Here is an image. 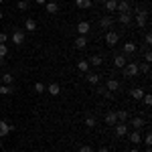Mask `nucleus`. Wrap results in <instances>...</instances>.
Here are the masks:
<instances>
[{
  "mask_svg": "<svg viewBox=\"0 0 152 152\" xmlns=\"http://www.w3.org/2000/svg\"><path fill=\"white\" fill-rule=\"evenodd\" d=\"M120 23L124 24V26H128L132 23V14L130 12H120Z\"/></svg>",
  "mask_w": 152,
  "mask_h": 152,
  "instance_id": "nucleus-15",
  "label": "nucleus"
},
{
  "mask_svg": "<svg viewBox=\"0 0 152 152\" xmlns=\"http://www.w3.org/2000/svg\"><path fill=\"white\" fill-rule=\"evenodd\" d=\"M2 2H4V0H0V4H2Z\"/></svg>",
  "mask_w": 152,
  "mask_h": 152,
  "instance_id": "nucleus-47",
  "label": "nucleus"
},
{
  "mask_svg": "<svg viewBox=\"0 0 152 152\" xmlns=\"http://www.w3.org/2000/svg\"><path fill=\"white\" fill-rule=\"evenodd\" d=\"M116 118L120 120V122H126V120H128V110H120V112H116Z\"/></svg>",
  "mask_w": 152,
  "mask_h": 152,
  "instance_id": "nucleus-24",
  "label": "nucleus"
},
{
  "mask_svg": "<svg viewBox=\"0 0 152 152\" xmlns=\"http://www.w3.org/2000/svg\"><path fill=\"white\" fill-rule=\"evenodd\" d=\"M148 69H150V63H144V65H142V71H144V73H148Z\"/></svg>",
  "mask_w": 152,
  "mask_h": 152,
  "instance_id": "nucleus-40",
  "label": "nucleus"
},
{
  "mask_svg": "<svg viewBox=\"0 0 152 152\" xmlns=\"http://www.w3.org/2000/svg\"><path fill=\"white\" fill-rule=\"evenodd\" d=\"M85 45H87V39L83 35H79L77 39H75V49H85Z\"/></svg>",
  "mask_w": 152,
  "mask_h": 152,
  "instance_id": "nucleus-20",
  "label": "nucleus"
},
{
  "mask_svg": "<svg viewBox=\"0 0 152 152\" xmlns=\"http://www.w3.org/2000/svg\"><path fill=\"white\" fill-rule=\"evenodd\" d=\"M24 28H26L28 33H33V31H37V23L33 18H26V20H24Z\"/></svg>",
  "mask_w": 152,
  "mask_h": 152,
  "instance_id": "nucleus-21",
  "label": "nucleus"
},
{
  "mask_svg": "<svg viewBox=\"0 0 152 152\" xmlns=\"http://www.w3.org/2000/svg\"><path fill=\"white\" fill-rule=\"evenodd\" d=\"M105 89H107V91H118V89H120V81L114 79V77H110V79H107V85H105Z\"/></svg>",
  "mask_w": 152,
  "mask_h": 152,
  "instance_id": "nucleus-7",
  "label": "nucleus"
},
{
  "mask_svg": "<svg viewBox=\"0 0 152 152\" xmlns=\"http://www.w3.org/2000/svg\"><path fill=\"white\" fill-rule=\"evenodd\" d=\"M142 99H144V104H146V105H150V104H152V95H148V94L142 95Z\"/></svg>",
  "mask_w": 152,
  "mask_h": 152,
  "instance_id": "nucleus-33",
  "label": "nucleus"
},
{
  "mask_svg": "<svg viewBox=\"0 0 152 152\" xmlns=\"http://www.w3.org/2000/svg\"><path fill=\"white\" fill-rule=\"evenodd\" d=\"M45 89H47V87H45V85H43L41 81H37V83H35V91H37V94H45Z\"/></svg>",
  "mask_w": 152,
  "mask_h": 152,
  "instance_id": "nucleus-30",
  "label": "nucleus"
},
{
  "mask_svg": "<svg viewBox=\"0 0 152 152\" xmlns=\"http://www.w3.org/2000/svg\"><path fill=\"white\" fill-rule=\"evenodd\" d=\"M2 16H4V12H2V10H0V18H2Z\"/></svg>",
  "mask_w": 152,
  "mask_h": 152,
  "instance_id": "nucleus-46",
  "label": "nucleus"
},
{
  "mask_svg": "<svg viewBox=\"0 0 152 152\" xmlns=\"http://www.w3.org/2000/svg\"><path fill=\"white\" fill-rule=\"evenodd\" d=\"M75 31L79 33V35H89V31H91V24L87 23V20H81V23H77V26H75Z\"/></svg>",
  "mask_w": 152,
  "mask_h": 152,
  "instance_id": "nucleus-3",
  "label": "nucleus"
},
{
  "mask_svg": "<svg viewBox=\"0 0 152 152\" xmlns=\"http://www.w3.org/2000/svg\"><path fill=\"white\" fill-rule=\"evenodd\" d=\"M87 63H89V65H94V67H99V65H102L104 61H102V57H99V55H94V57L89 59Z\"/></svg>",
  "mask_w": 152,
  "mask_h": 152,
  "instance_id": "nucleus-23",
  "label": "nucleus"
},
{
  "mask_svg": "<svg viewBox=\"0 0 152 152\" xmlns=\"http://www.w3.org/2000/svg\"><path fill=\"white\" fill-rule=\"evenodd\" d=\"M130 152H140V150H138V148H132V150H130Z\"/></svg>",
  "mask_w": 152,
  "mask_h": 152,
  "instance_id": "nucleus-45",
  "label": "nucleus"
},
{
  "mask_svg": "<svg viewBox=\"0 0 152 152\" xmlns=\"http://www.w3.org/2000/svg\"><path fill=\"white\" fill-rule=\"evenodd\" d=\"M18 10H28V0H18Z\"/></svg>",
  "mask_w": 152,
  "mask_h": 152,
  "instance_id": "nucleus-29",
  "label": "nucleus"
},
{
  "mask_svg": "<svg viewBox=\"0 0 152 152\" xmlns=\"http://www.w3.org/2000/svg\"><path fill=\"white\" fill-rule=\"evenodd\" d=\"M99 24H102V28H112V26H114V18L107 14V16H104V18L99 20Z\"/></svg>",
  "mask_w": 152,
  "mask_h": 152,
  "instance_id": "nucleus-12",
  "label": "nucleus"
},
{
  "mask_svg": "<svg viewBox=\"0 0 152 152\" xmlns=\"http://www.w3.org/2000/svg\"><path fill=\"white\" fill-rule=\"evenodd\" d=\"M144 144H146V146H150V144H152V136H150V134L144 136Z\"/></svg>",
  "mask_w": 152,
  "mask_h": 152,
  "instance_id": "nucleus-34",
  "label": "nucleus"
},
{
  "mask_svg": "<svg viewBox=\"0 0 152 152\" xmlns=\"http://www.w3.org/2000/svg\"><path fill=\"white\" fill-rule=\"evenodd\" d=\"M105 124H107V126H116L118 124L116 112H107V114H105Z\"/></svg>",
  "mask_w": 152,
  "mask_h": 152,
  "instance_id": "nucleus-10",
  "label": "nucleus"
},
{
  "mask_svg": "<svg viewBox=\"0 0 152 152\" xmlns=\"http://www.w3.org/2000/svg\"><path fill=\"white\" fill-rule=\"evenodd\" d=\"M116 10H120V12H130V2H128V0H120V2H118V6H116Z\"/></svg>",
  "mask_w": 152,
  "mask_h": 152,
  "instance_id": "nucleus-17",
  "label": "nucleus"
},
{
  "mask_svg": "<svg viewBox=\"0 0 152 152\" xmlns=\"http://www.w3.org/2000/svg\"><path fill=\"white\" fill-rule=\"evenodd\" d=\"M114 65H116L118 69H124V65H126V55H116V57H114Z\"/></svg>",
  "mask_w": 152,
  "mask_h": 152,
  "instance_id": "nucleus-11",
  "label": "nucleus"
},
{
  "mask_svg": "<svg viewBox=\"0 0 152 152\" xmlns=\"http://www.w3.org/2000/svg\"><path fill=\"white\" fill-rule=\"evenodd\" d=\"M77 69L79 71H89V63H87V61H79V63H77Z\"/></svg>",
  "mask_w": 152,
  "mask_h": 152,
  "instance_id": "nucleus-28",
  "label": "nucleus"
},
{
  "mask_svg": "<svg viewBox=\"0 0 152 152\" xmlns=\"http://www.w3.org/2000/svg\"><path fill=\"white\" fill-rule=\"evenodd\" d=\"M85 126L87 128H95V118H87L85 120Z\"/></svg>",
  "mask_w": 152,
  "mask_h": 152,
  "instance_id": "nucleus-31",
  "label": "nucleus"
},
{
  "mask_svg": "<svg viewBox=\"0 0 152 152\" xmlns=\"http://www.w3.org/2000/svg\"><path fill=\"white\" fill-rule=\"evenodd\" d=\"M12 130H14V126H10L8 122H4V120H0V138L2 136H6V134H10Z\"/></svg>",
  "mask_w": 152,
  "mask_h": 152,
  "instance_id": "nucleus-4",
  "label": "nucleus"
},
{
  "mask_svg": "<svg viewBox=\"0 0 152 152\" xmlns=\"http://www.w3.org/2000/svg\"><path fill=\"white\" fill-rule=\"evenodd\" d=\"M23 43H24V33L23 31H14V33H12V45L18 47V45H23Z\"/></svg>",
  "mask_w": 152,
  "mask_h": 152,
  "instance_id": "nucleus-5",
  "label": "nucleus"
},
{
  "mask_svg": "<svg viewBox=\"0 0 152 152\" xmlns=\"http://www.w3.org/2000/svg\"><path fill=\"white\" fill-rule=\"evenodd\" d=\"M12 81H14V77H12L10 73H4V75H2V83H4V85H12Z\"/></svg>",
  "mask_w": 152,
  "mask_h": 152,
  "instance_id": "nucleus-26",
  "label": "nucleus"
},
{
  "mask_svg": "<svg viewBox=\"0 0 152 152\" xmlns=\"http://www.w3.org/2000/svg\"><path fill=\"white\" fill-rule=\"evenodd\" d=\"M99 152H107V146H102V148H99Z\"/></svg>",
  "mask_w": 152,
  "mask_h": 152,
  "instance_id": "nucleus-43",
  "label": "nucleus"
},
{
  "mask_svg": "<svg viewBox=\"0 0 152 152\" xmlns=\"http://www.w3.org/2000/svg\"><path fill=\"white\" fill-rule=\"evenodd\" d=\"M35 2H37V4H47L49 0H35Z\"/></svg>",
  "mask_w": 152,
  "mask_h": 152,
  "instance_id": "nucleus-42",
  "label": "nucleus"
},
{
  "mask_svg": "<svg viewBox=\"0 0 152 152\" xmlns=\"http://www.w3.org/2000/svg\"><path fill=\"white\" fill-rule=\"evenodd\" d=\"M146 94L142 87H134V89H130V95H132V99H142V95Z\"/></svg>",
  "mask_w": 152,
  "mask_h": 152,
  "instance_id": "nucleus-13",
  "label": "nucleus"
},
{
  "mask_svg": "<svg viewBox=\"0 0 152 152\" xmlns=\"http://www.w3.org/2000/svg\"><path fill=\"white\" fill-rule=\"evenodd\" d=\"M138 73H140V67H138L136 63H126V65H124V75H126V77H136Z\"/></svg>",
  "mask_w": 152,
  "mask_h": 152,
  "instance_id": "nucleus-1",
  "label": "nucleus"
},
{
  "mask_svg": "<svg viewBox=\"0 0 152 152\" xmlns=\"http://www.w3.org/2000/svg\"><path fill=\"white\" fill-rule=\"evenodd\" d=\"M47 91H49L51 95H55V97H57V95L61 94V85H59L57 81H53V83H51V85L47 87Z\"/></svg>",
  "mask_w": 152,
  "mask_h": 152,
  "instance_id": "nucleus-9",
  "label": "nucleus"
},
{
  "mask_svg": "<svg viewBox=\"0 0 152 152\" xmlns=\"http://www.w3.org/2000/svg\"><path fill=\"white\" fill-rule=\"evenodd\" d=\"M79 152H94V150H91V146H81Z\"/></svg>",
  "mask_w": 152,
  "mask_h": 152,
  "instance_id": "nucleus-39",
  "label": "nucleus"
},
{
  "mask_svg": "<svg viewBox=\"0 0 152 152\" xmlns=\"http://www.w3.org/2000/svg\"><path fill=\"white\" fill-rule=\"evenodd\" d=\"M144 124H146V122H144L142 118H134V120H132V126H134L136 130H140L142 126H144Z\"/></svg>",
  "mask_w": 152,
  "mask_h": 152,
  "instance_id": "nucleus-25",
  "label": "nucleus"
},
{
  "mask_svg": "<svg viewBox=\"0 0 152 152\" xmlns=\"http://www.w3.org/2000/svg\"><path fill=\"white\" fill-rule=\"evenodd\" d=\"M6 53H8V47L0 43V57H6Z\"/></svg>",
  "mask_w": 152,
  "mask_h": 152,
  "instance_id": "nucleus-32",
  "label": "nucleus"
},
{
  "mask_svg": "<svg viewBox=\"0 0 152 152\" xmlns=\"http://www.w3.org/2000/svg\"><path fill=\"white\" fill-rule=\"evenodd\" d=\"M116 134H118V136H126V134H128V126H126V122L116 124Z\"/></svg>",
  "mask_w": 152,
  "mask_h": 152,
  "instance_id": "nucleus-16",
  "label": "nucleus"
},
{
  "mask_svg": "<svg viewBox=\"0 0 152 152\" xmlns=\"http://www.w3.org/2000/svg\"><path fill=\"white\" fill-rule=\"evenodd\" d=\"M75 6H77V8H81V6H83V0H75Z\"/></svg>",
  "mask_w": 152,
  "mask_h": 152,
  "instance_id": "nucleus-41",
  "label": "nucleus"
},
{
  "mask_svg": "<svg viewBox=\"0 0 152 152\" xmlns=\"http://www.w3.org/2000/svg\"><path fill=\"white\" fill-rule=\"evenodd\" d=\"M146 16H148V12H146V10H138V14H136V23H138L140 28L146 26Z\"/></svg>",
  "mask_w": 152,
  "mask_h": 152,
  "instance_id": "nucleus-6",
  "label": "nucleus"
},
{
  "mask_svg": "<svg viewBox=\"0 0 152 152\" xmlns=\"http://www.w3.org/2000/svg\"><path fill=\"white\" fill-rule=\"evenodd\" d=\"M130 142H132V144H140V142H142L140 130H134V132H132V134H130Z\"/></svg>",
  "mask_w": 152,
  "mask_h": 152,
  "instance_id": "nucleus-18",
  "label": "nucleus"
},
{
  "mask_svg": "<svg viewBox=\"0 0 152 152\" xmlns=\"http://www.w3.org/2000/svg\"><path fill=\"white\" fill-rule=\"evenodd\" d=\"M85 79H87L89 85H97V83H99V75H97V73H87Z\"/></svg>",
  "mask_w": 152,
  "mask_h": 152,
  "instance_id": "nucleus-19",
  "label": "nucleus"
},
{
  "mask_svg": "<svg viewBox=\"0 0 152 152\" xmlns=\"http://www.w3.org/2000/svg\"><path fill=\"white\" fill-rule=\"evenodd\" d=\"M81 8H91V0H83V6Z\"/></svg>",
  "mask_w": 152,
  "mask_h": 152,
  "instance_id": "nucleus-38",
  "label": "nucleus"
},
{
  "mask_svg": "<svg viewBox=\"0 0 152 152\" xmlns=\"http://www.w3.org/2000/svg\"><path fill=\"white\" fill-rule=\"evenodd\" d=\"M4 63H6V61H4V57H0V67H2Z\"/></svg>",
  "mask_w": 152,
  "mask_h": 152,
  "instance_id": "nucleus-44",
  "label": "nucleus"
},
{
  "mask_svg": "<svg viewBox=\"0 0 152 152\" xmlns=\"http://www.w3.org/2000/svg\"><path fill=\"white\" fill-rule=\"evenodd\" d=\"M6 41H8V35H6V33H0V43H2V45H4V43H6Z\"/></svg>",
  "mask_w": 152,
  "mask_h": 152,
  "instance_id": "nucleus-35",
  "label": "nucleus"
},
{
  "mask_svg": "<svg viewBox=\"0 0 152 152\" xmlns=\"http://www.w3.org/2000/svg\"><path fill=\"white\" fill-rule=\"evenodd\" d=\"M45 10H47L49 14H57V12H59V2H47Z\"/></svg>",
  "mask_w": 152,
  "mask_h": 152,
  "instance_id": "nucleus-14",
  "label": "nucleus"
},
{
  "mask_svg": "<svg viewBox=\"0 0 152 152\" xmlns=\"http://www.w3.org/2000/svg\"><path fill=\"white\" fill-rule=\"evenodd\" d=\"M0 94L2 95H10L12 94V85H0Z\"/></svg>",
  "mask_w": 152,
  "mask_h": 152,
  "instance_id": "nucleus-27",
  "label": "nucleus"
},
{
  "mask_svg": "<svg viewBox=\"0 0 152 152\" xmlns=\"http://www.w3.org/2000/svg\"><path fill=\"white\" fill-rule=\"evenodd\" d=\"M136 51H138L136 43H132V41H130V43H126V45H124V53H122V55H134Z\"/></svg>",
  "mask_w": 152,
  "mask_h": 152,
  "instance_id": "nucleus-8",
  "label": "nucleus"
},
{
  "mask_svg": "<svg viewBox=\"0 0 152 152\" xmlns=\"http://www.w3.org/2000/svg\"><path fill=\"white\" fill-rule=\"evenodd\" d=\"M0 146H2V140H0Z\"/></svg>",
  "mask_w": 152,
  "mask_h": 152,
  "instance_id": "nucleus-48",
  "label": "nucleus"
},
{
  "mask_svg": "<svg viewBox=\"0 0 152 152\" xmlns=\"http://www.w3.org/2000/svg\"><path fill=\"white\" fill-rule=\"evenodd\" d=\"M144 41H146V45H152V35H150V33H146V37H144Z\"/></svg>",
  "mask_w": 152,
  "mask_h": 152,
  "instance_id": "nucleus-36",
  "label": "nucleus"
},
{
  "mask_svg": "<svg viewBox=\"0 0 152 152\" xmlns=\"http://www.w3.org/2000/svg\"><path fill=\"white\" fill-rule=\"evenodd\" d=\"M118 6V0H105V10L107 12H114Z\"/></svg>",
  "mask_w": 152,
  "mask_h": 152,
  "instance_id": "nucleus-22",
  "label": "nucleus"
},
{
  "mask_svg": "<svg viewBox=\"0 0 152 152\" xmlns=\"http://www.w3.org/2000/svg\"><path fill=\"white\" fill-rule=\"evenodd\" d=\"M144 61H146V63H150V61H152V55H150V51H146V55H144Z\"/></svg>",
  "mask_w": 152,
  "mask_h": 152,
  "instance_id": "nucleus-37",
  "label": "nucleus"
},
{
  "mask_svg": "<svg viewBox=\"0 0 152 152\" xmlns=\"http://www.w3.org/2000/svg\"><path fill=\"white\" fill-rule=\"evenodd\" d=\"M118 41H120V37H118L116 31H107V33H105V45H107V47H114Z\"/></svg>",
  "mask_w": 152,
  "mask_h": 152,
  "instance_id": "nucleus-2",
  "label": "nucleus"
}]
</instances>
